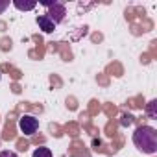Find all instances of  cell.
I'll return each mask as SVG.
<instances>
[{
    "label": "cell",
    "mask_w": 157,
    "mask_h": 157,
    "mask_svg": "<svg viewBox=\"0 0 157 157\" xmlns=\"http://www.w3.org/2000/svg\"><path fill=\"white\" fill-rule=\"evenodd\" d=\"M133 144L139 151L153 155L157 151V131L151 126H139L133 133Z\"/></svg>",
    "instance_id": "6da1fadb"
},
{
    "label": "cell",
    "mask_w": 157,
    "mask_h": 157,
    "mask_svg": "<svg viewBox=\"0 0 157 157\" xmlns=\"http://www.w3.org/2000/svg\"><path fill=\"white\" fill-rule=\"evenodd\" d=\"M43 6H46L48 8V13H46V17L57 26L59 22H63L65 21V15H67V10H65V6L61 4V2H57V0H54V2H41Z\"/></svg>",
    "instance_id": "7a4b0ae2"
},
{
    "label": "cell",
    "mask_w": 157,
    "mask_h": 157,
    "mask_svg": "<svg viewBox=\"0 0 157 157\" xmlns=\"http://www.w3.org/2000/svg\"><path fill=\"white\" fill-rule=\"evenodd\" d=\"M19 129L24 133V135H33L37 129H39V120L35 118V117H32V115H24V117H21L19 118Z\"/></svg>",
    "instance_id": "3957f363"
},
{
    "label": "cell",
    "mask_w": 157,
    "mask_h": 157,
    "mask_svg": "<svg viewBox=\"0 0 157 157\" xmlns=\"http://www.w3.org/2000/svg\"><path fill=\"white\" fill-rule=\"evenodd\" d=\"M37 24H39V28H41L44 33H52V32L56 30V24H54L46 15H39V17H37Z\"/></svg>",
    "instance_id": "277c9868"
},
{
    "label": "cell",
    "mask_w": 157,
    "mask_h": 157,
    "mask_svg": "<svg viewBox=\"0 0 157 157\" xmlns=\"http://www.w3.org/2000/svg\"><path fill=\"white\" fill-rule=\"evenodd\" d=\"M13 6H15L17 10H21V11H30V10H33V8L37 6V2H19V0H15Z\"/></svg>",
    "instance_id": "5b68a950"
},
{
    "label": "cell",
    "mask_w": 157,
    "mask_h": 157,
    "mask_svg": "<svg viewBox=\"0 0 157 157\" xmlns=\"http://www.w3.org/2000/svg\"><path fill=\"white\" fill-rule=\"evenodd\" d=\"M32 157H52V151H50V148H44V146L43 148H35Z\"/></svg>",
    "instance_id": "8992f818"
},
{
    "label": "cell",
    "mask_w": 157,
    "mask_h": 157,
    "mask_svg": "<svg viewBox=\"0 0 157 157\" xmlns=\"http://www.w3.org/2000/svg\"><path fill=\"white\" fill-rule=\"evenodd\" d=\"M155 107H157V100H151V102L148 104V107H146V113H148V117H150V118H157Z\"/></svg>",
    "instance_id": "52a82bcc"
},
{
    "label": "cell",
    "mask_w": 157,
    "mask_h": 157,
    "mask_svg": "<svg viewBox=\"0 0 157 157\" xmlns=\"http://www.w3.org/2000/svg\"><path fill=\"white\" fill-rule=\"evenodd\" d=\"M122 126H131V122H133V117L131 115H122Z\"/></svg>",
    "instance_id": "ba28073f"
},
{
    "label": "cell",
    "mask_w": 157,
    "mask_h": 157,
    "mask_svg": "<svg viewBox=\"0 0 157 157\" xmlns=\"http://www.w3.org/2000/svg\"><path fill=\"white\" fill-rule=\"evenodd\" d=\"M0 157H19V155L11 150H4V151H0Z\"/></svg>",
    "instance_id": "9c48e42d"
},
{
    "label": "cell",
    "mask_w": 157,
    "mask_h": 157,
    "mask_svg": "<svg viewBox=\"0 0 157 157\" xmlns=\"http://www.w3.org/2000/svg\"><path fill=\"white\" fill-rule=\"evenodd\" d=\"M8 6H10V2H8V0H2V2H0V15H2V13L8 10Z\"/></svg>",
    "instance_id": "30bf717a"
},
{
    "label": "cell",
    "mask_w": 157,
    "mask_h": 157,
    "mask_svg": "<svg viewBox=\"0 0 157 157\" xmlns=\"http://www.w3.org/2000/svg\"><path fill=\"white\" fill-rule=\"evenodd\" d=\"M0 78H2V76H0Z\"/></svg>",
    "instance_id": "8fae6325"
}]
</instances>
